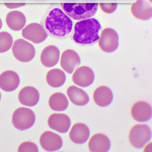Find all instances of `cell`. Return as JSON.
I'll return each instance as SVG.
<instances>
[{"label": "cell", "instance_id": "cell-2", "mask_svg": "<svg viewBox=\"0 0 152 152\" xmlns=\"http://www.w3.org/2000/svg\"><path fill=\"white\" fill-rule=\"evenodd\" d=\"M100 30L101 25L96 18L84 19L75 24L70 37L78 45H92L98 41Z\"/></svg>", "mask_w": 152, "mask_h": 152}, {"label": "cell", "instance_id": "cell-11", "mask_svg": "<svg viewBox=\"0 0 152 152\" xmlns=\"http://www.w3.org/2000/svg\"><path fill=\"white\" fill-rule=\"evenodd\" d=\"M131 115L137 122H147L151 119V106L145 101H138L132 107Z\"/></svg>", "mask_w": 152, "mask_h": 152}, {"label": "cell", "instance_id": "cell-5", "mask_svg": "<svg viewBox=\"0 0 152 152\" xmlns=\"http://www.w3.org/2000/svg\"><path fill=\"white\" fill-rule=\"evenodd\" d=\"M151 138V130L146 124H137L131 129L129 140L134 148H142Z\"/></svg>", "mask_w": 152, "mask_h": 152}, {"label": "cell", "instance_id": "cell-1", "mask_svg": "<svg viewBox=\"0 0 152 152\" xmlns=\"http://www.w3.org/2000/svg\"><path fill=\"white\" fill-rule=\"evenodd\" d=\"M42 26L47 34L56 39H66L72 33L73 22L62 9L57 6H50L43 15Z\"/></svg>", "mask_w": 152, "mask_h": 152}, {"label": "cell", "instance_id": "cell-27", "mask_svg": "<svg viewBox=\"0 0 152 152\" xmlns=\"http://www.w3.org/2000/svg\"><path fill=\"white\" fill-rule=\"evenodd\" d=\"M117 3H100L99 6L101 10L107 14H111L117 9Z\"/></svg>", "mask_w": 152, "mask_h": 152}, {"label": "cell", "instance_id": "cell-14", "mask_svg": "<svg viewBox=\"0 0 152 152\" xmlns=\"http://www.w3.org/2000/svg\"><path fill=\"white\" fill-rule=\"evenodd\" d=\"M20 84L18 75L14 71H5L0 75V88L4 91L11 92L16 90Z\"/></svg>", "mask_w": 152, "mask_h": 152}, {"label": "cell", "instance_id": "cell-28", "mask_svg": "<svg viewBox=\"0 0 152 152\" xmlns=\"http://www.w3.org/2000/svg\"><path fill=\"white\" fill-rule=\"evenodd\" d=\"M5 5L9 9H15V8L21 7L25 5V3H18V4H11V3H5Z\"/></svg>", "mask_w": 152, "mask_h": 152}, {"label": "cell", "instance_id": "cell-8", "mask_svg": "<svg viewBox=\"0 0 152 152\" xmlns=\"http://www.w3.org/2000/svg\"><path fill=\"white\" fill-rule=\"evenodd\" d=\"M22 37L34 43H43L48 37V34L42 24L31 23L22 29Z\"/></svg>", "mask_w": 152, "mask_h": 152}, {"label": "cell", "instance_id": "cell-18", "mask_svg": "<svg viewBox=\"0 0 152 152\" xmlns=\"http://www.w3.org/2000/svg\"><path fill=\"white\" fill-rule=\"evenodd\" d=\"M133 16L140 20H149L152 17L151 5L145 0H137L131 6Z\"/></svg>", "mask_w": 152, "mask_h": 152}, {"label": "cell", "instance_id": "cell-10", "mask_svg": "<svg viewBox=\"0 0 152 152\" xmlns=\"http://www.w3.org/2000/svg\"><path fill=\"white\" fill-rule=\"evenodd\" d=\"M40 144L43 149L47 151H56L62 147V139L58 134L46 131L40 138Z\"/></svg>", "mask_w": 152, "mask_h": 152}, {"label": "cell", "instance_id": "cell-7", "mask_svg": "<svg viewBox=\"0 0 152 152\" xmlns=\"http://www.w3.org/2000/svg\"><path fill=\"white\" fill-rule=\"evenodd\" d=\"M100 48L106 53H113L119 47V35L113 28H107L102 31L98 40Z\"/></svg>", "mask_w": 152, "mask_h": 152}, {"label": "cell", "instance_id": "cell-6", "mask_svg": "<svg viewBox=\"0 0 152 152\" xmlns=\"http://www.w3.org/2000/svg\"><path fill=\"white\" fill-rule=\"evenodd\" d=\"M12 47L13 55L20 62H28L34 58L36 53L34 47L24 39L15 40Z\"/></svg>", "mask_w": 152, "mask_h": 152}, {"label": "cell", "instance_id": "cell-25", "mask_svg": "<svg viewBox=\"0 0 152 152\" xmlns=\"http://www.w3.org/2000/svg\"><path fill=\"white\" fill-rule=\"evenodd\" d=\"M13 44V38L8 32H0V53L7 52Z\"/></svg>", "mask_w": 152, "mask_h": 152}, {"label": "cell", "instance_id": "cell-21", "mask_svg": "<svg viewBox=\"0 0 152 152\" xmlns=\"http://www.w3.org/2000/svg\"><path fill=\"white\" fill-rule=\"evenodd\" d=\"M7 26L11 30L18 31L22 30L26 24V17L19 11H12L9 12L5 18Z\"/></svg>", "mask_w": 152, "mask_h": 152}, {"label": "cell", "instance_id": "cell-26", "mask_svg": "<svg viewBox=\"0 0 152 152\" xmlns=\"http://www.w3.org/2000/svg\"><path fill=\"white\" fill-rule=\"evenodd\" d=\"M18 151V152H38L39 149L34 142H25L20 145Z\"/></svg>", "mask_w": 152, "mask_h": 152}, {"label": "cell", "instance_id": "cell-3", "mask_svg": "<svg viewBox=\"0 0 152 152\" xmlns=\"http://www.w3.org/2000/svg\"><path fill=\"white\" fill-rule=\"evenodd\" d=\"M61 9L69 16L77 21L91 18L98 9L97 3H62Z\"/></svg>", "mask_w": 152, "mask_h": 152}, {"label": "cell", "instance_id": "cell-19", "mask_svg": "<svg viewBox=\"0 0 152 152\" xmlns=\"http://www.w3.org/2000/svg\"><path fill=\"white\" fill-rule=\"evenodd\" d=\"M60 57V51L56 46L50 45L43 49L40 55V61L45 67H53L58 63Z\"/></svg>", "mask_w": 152, "mask_h": 152}, {"label": "cell", "instance_id": "cell-15", "mask_svg": "<svg viewBox=\"0 0 152 152\" xmlns=\"http://www.w3.org/2000/svg\"><path fill=\"white\" fill-rule=\"evenodd\" d=\"M18 100L23 105L27 107H34L39 102L40 94L34 87H24L19 92Z\"/></svg>", "mask_w": 152, "mask_h": 152}, {"label": "cell", "instance_id": "cell-4", "mask_svg": "<svg viewBox=\"0 0 152 152\" xmlns=\"http://www.w3.org/2000/svg\"><path fill=\"white\" fill-rule=\"evenodd\" d=\"M35 114L28 107H19L12 115V124L17 129H29L35 123Z\"/></svg>", "mask_w": 152, "mask_h": 152}, {"label": "cell", "instance_id": "cell-30", "mask_svg": "<svg viewBox=\"0 0 152 152\" xmlns=\"http://www.w3.org/2000/svg\"><path fill=\"white\" fill-rule=\"evenodd\" d=\"M0 100H1V93H0Z\"/></svg>", "mask_w": 152, "mask_h": 152}, {"label": "cell", "instance_id": "cell-20", "mask_svg": "<svg viewBox=\"0 0 152 152\" xmlns=\"http://www.w3.org/2000/svg\"><path fill=\"white\" fill-rule=\"evenodd\" d=\"M93 99L95 104L99 107H105L109 106L113 100L112 91L107 86H100L94 91Z\"/></svg>", "mask_w": 152, "mask_h": 152}, {"label": "cell", "instance_id": "cell-12", "mask_svg": "<svg viewBox=\"0 0 152 152\" xmlns=\"http://www.w3.org/2000/svg\"><path fill=\"white\" fill-rule=\"evenodd\" d=\"M81 63L80 56L72 50H66L62 53L60 59V65L62 69L69 74L73 73L77 66Z\"/></svg>", "mask_w": 152, "mask_h": 152}, {"label": "cell", "instance_id": "cell-17", "mask_svg": "<svg viewBox=\"0 0 152 152\" xmlns=\"http://www.w3.org/2000/svg\"><path fill=\"white\" fill-rule=\"evenodd\" d=\"M90 137V129L84 123H75L69 132V138L75 144L81 145L88 140Z\"/></svg>", "mask_w": 152, "mask_h": 152}, {"label": "cell", "instance_id": "cell-23", "mask_svg": "<svg viewBox=\"0 0 152 152\" xmlns=\"http://www.w3.org/2000/svg\"><path fill=\"white\" fill-rule=\"evenodd\" d=\"M46 79L47 84L52 88H59L66 82V75L61 69H53L48 72Z\"/></svg>", "mask_w": 152, "mask_h": 152}, {"label": "cell", "instance_id": "cell-29", "mask_svg": "<svg viewBox=\"0 0 152 152\" xmlns=\"http://www.w3.org/2000/svg\"><path fill=\"white\" fill-rule=\"evenodd\" d=\"M2 20H1V18H0V29L2 28Z\"/></svg>", "mask_w": 152, "mask_h": 152}, {"label": "cell", "instance_id": "cell-16", "mask_svg": "<svg viewBox=\"0 0 152 152\" xmlns=\"http://www.w3.org/2000/svg\"><path fill=\"white\" fill-rule=\"evenodd\" d=\"M110 146L109 138L101 133L94 134L88 142V148L91 152H107Z\"/></svg>", "mask_w": 152, "mask_h": 152}, {"label": "cell", "instance_id": "cell-9", "mask_svg": "<svg viewBox=\"0 0 152 152\" xmlns=\"http://www.w3.org/2000/svg\"><path fill=\"white\" fill-rule=\"evenodd\" d=\"M94 79L95 76L93 70L88 66L78 68L72 75L73 82L81 88H87L91 85Z\"/></svg>", "mask_w": 152, "mask_h": 152}, {"label": "cell", "instance_id": "cell-13", "mask_svg": "<svg viewBox=\"0 0 152 152\" xmlns=\"http://www.w3.org/2000/svg\"><path fill=\"white\" fill-rule=\"evenodd\" d=\"M50 128L60 133H66L71 126L70 118L64 113H53L48 119Z\"/></svg>", "mask_w": 152, "mask_h": 152}, {"label": "cell", "instance_id": "cell-24", "mask_svg": "<svg viewBox=\"0 0 152 152\" xmlns=\"http://www.w3.org/2000/svg\"><path fill=\"white\" fill-rule=\"evenodd\" d=\"M49 106L54 111H64L69 107V100L64 94L56 92L50 96Z\"/></svg>", "mask_w": 152, "mask_h": 152}, {"label": "cell", "instance_id": "cell-22", "mask_svg": "<svg viewBox=\"0 0 152 152\" xmlns=\"http://www.w3.org/2000/svg\"><path fill=\"white\" fill-rule=\"evenodd\" d=\"M66 92L70 101L75 105L85 106L90 100L88 94L85 91L74 85L69 87Z\"/></svg>", "mask_w": 152, "mask_h": 152}]
</instances>
